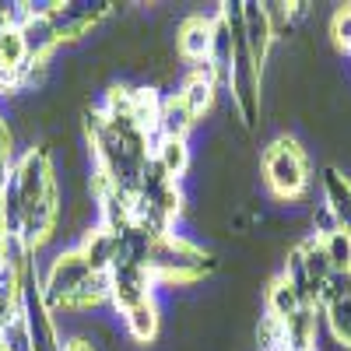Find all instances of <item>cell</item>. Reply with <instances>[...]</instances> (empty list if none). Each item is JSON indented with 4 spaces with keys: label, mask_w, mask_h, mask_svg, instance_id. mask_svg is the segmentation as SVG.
<instances>
[{
    "label": "cell",
    "mask_w": 351,
    "mask_h": 351,
    "mask_svg": "<svg viewBox=\"0 0 351 351\" xmlns=\"http://www.w3.org/2000/svg\"><path fill=\"white\" fill-rule=\"evenodd\" d=\"M60 225V186L49 152L25 148L4 180V232L18 236L32 253H39Z\"/></svg>",
    "instance_id": "6da1fadb"
},
{
    "label": "cell",
    "mask_w": 351,
    "mask_h": 351,
    "mask_svg": "<svg viewBox=\"0 0 351 351\" xmlns=\"http://www.w3.org/2000/svg\"><path fill=\"white\" fill-rule=\"evenodd\" d=\"M43 299L49 309H67V313L95 309L109 302V274H99L88 267L81 250H64L53 256L49 271H46Z\"/></svg>",
    "instance_id": "7a4b0ae2"
},
{
    "label": "cell",
    "mask_w": 351,
    "mask_h": 351,
    "mask_svg": "<svg viewBox=\"0 0 351 351\" xmlns=\"http://www.w3.org/2000/svg\"><path fill=\"white\" fill-rule=\"evenodd\" d=\"M148 271L155 281H172V285H186L197 281L204 274H215L218 271V260L211 253H204L200 246H193L190 239L176 236H158L152 243V256H148Z\"/></svg>",
    "instance_id": "3957f363"
},
{
    "label": "cell",
    "mask_w": 351,
    "mask_h": 351,
    "mask_svg": "<svg viewBox=\"0 0 351 351\" xmlns=\"http://www.w3.org/2000/svg\"><path fill=\"white\" fill-rule=\"evenodd\" d=\"M263 183L281 200H299L309 186V158L302 144L288 134H278L263 152Z\"/></svg>",
    "instance_id": "277c9868"
},
{
    "label": "cell",
    "mask_w": 351,
    "mask_h": 351,
    "mask_svg": "<svg viewBox=\"0 0 351 351\" xmlns=\"http://www.w3.org/2000/svg\"><path fill=\"white\" fill-rule=\"evenodd\" d=\"M152 288L155 278L148 267H137V263H112L109 267V302L116 313H130L152 302Z\"/></svg>",
    "instance_id": "5b68a950"
},
{
    "label": "cell",
    "mask_w": 351,
    "mask_h": 351,
    "mask_svg": "<svg viewBox=\"0 0 351 351\" xmlns=\"http://www.w3.org/2000/svg\"><path fill=\"white\" fill-rule=\"evenodd\" d=\"M243 39H246V49L253 56V64L263 71L274 53V28L267 21V11H263V4H256V0H246L243 4Z\"/></svg>",
    "instance_id": "8992f818"
},
{
    "label": "cell",
    "mask_w": 351,
    "mask_h": 351,
    "mask_svg": "<svg viewBox=\"0 0 351 351\" xmlns=\"http://www.w3.org/2000/svg\"><path fill=\"white\" fill-rule=\"evenodd\" d=\"M176 53L180 60H186V67L211 60V18L193 14L176 25Z\"/></svg>",
    "instance_id": "52a82bcc"
},
{
    "label": "cell",
    "mask_w": 351,
    "mask_h": 351,
    "mask_svg": "<svg viewBox=\"0 0 351 351\" xmlns=\"http://www.w3.org/2000/svg\"><path fill=\"white\" fill-rule=\"evenodd\" d=\"M18 32L28 60H53V49H60V36H56V25L49 21V14H32Z\"/></svg>",
    "instance_id": "ba28073f"
},
{
    "label": "cell",
    "mask_w": 351,
    "mask_h": 351,
    "mask_svg": "<svg viewBox=\"0 0 351 351\" xmlns=\"http://www.w3.org/2000/svg\"><path fill=\"white\" fill-rule=\"evenodd\" d=\"M116 246H120V236L109 228H102L99 221L84 232V239H81V256L88 260V267L99 271V274H109V267L116 263Z\"/></svg>",
    "instance_id": "9c48e42d"
},
{
    "label": "cell",
    "mask_w": 351,
    "mask_h": 351,
    "mask_svg": "<svg viewBox=\"0 0 351 351\" xmlns=\"http://www.w3.org/2000/svg\"><path fill=\"white\" fill-rule=\"evenodd\" d=\"M324 197H327V208L337 218V225L351 236V176L341 172L337 165L324 169Z\"/></svg>",
    "instance_id": "30bf717a"
},
{
    "label": "cell",
    "mask_w": 351,
    "mask_h": 351,
    "mask_svg": "<svg viewBox=\"0 0 351 351\" xmlns=\"http://www.w3.org/2000/svg\"><path fill=\"white\" fill-rule=\"evenodd\" d=\"M319 313L316 306H302L295 316L285 324V351H316L319 337Z\"/></svg>",
    "instance_id": "8fae6325"
},
{
    "label": "cell",
    "mask_w": 351,
    "mask_h": 351,
    "mask_svg": "<svg viewBox=\"0 0 351 351\" xmlns=\"http://www.w3.org/2000/svg\"><path fill=\"white\" fill-rule=\"evenodd\" d=\"M193 127H197V120L190 116V109L183 106V99L180 95H165L162 112H158V123H155V134L162 141H186Z\"/></svg>",
    "instance_id": "7c38bea8"
},
{
    "label": "cell",
    "mask_w": 351,
    "mask_h": 351,
    "mask_svg": "<svg viewBox=\"0 0 351 351\" xmlns=\"http://www.w3.org/2000/svg\"><path fill=\"white\" fill-rule=\"evenodd\" d=\"M302 306H306V302H302V295H299V288L291 285L288 278L278 274V278L267 285V295H263V309H267V316H274L278 324H288V319L295 316Z\"/></svg>",
    "instance_id": "4fadbf2b"
},
{
    "label": "cell",
    "mask_w": 351,
    "mask_h": 351,
    "mask_svg": "<svg viewBox=\"0 0 351 351\" xmlns=\"http://www.w3.org/2000/svg\"><path fill=\"white\" fill-rule=\"evenodd\" d=\"M152 162L169 176V180L180 183L183 176L190 172V165H193V155H190L186 141H158V148L152 152Z\"/></svg>",
    "instance_id": "5bb4252c"
},
{
    "label": "cell",
    "mask_w": 351,
    "mask_h": 351,
    "mask_svg": "<svg viewBox=\"0 0 351 351\" xmlns=\"http://www.w3.org/2000/svg\"><path fill=\"white\" fill-rule=\"evenodd\" d=\"M123 324H127V334L134 344H152L162 330V313L155 302H144V306L123 313Z\"/></svg>",
    "instance_id": "9a60e30c"
},
{
    "label": "cell",
    "mask_w": 351,
    "mask_h": 351,
    "mask_svg": "<svg viewBox=\"0 0 351 351\" xmlns=\"http://www.w3.org/2000/svg\"><path fill=\"white\" fill-rule=\"evenodd\" d=\"M324 316H327V327H330V334H334V344H341V348L351 351V299L330 302V306L324 309Z\"/></svg>",
    "instance_id": "2e32d148"
},
{
    "label": "cell",
    "mask_w": 351,
    "mask_h": 351,
    "mask_svg": "<svg viewBox=\"0 0 351 351\" xmlns=\"http://www.w3.org/2000/svg\"><path fill=\"white\" fill-rule=\"evenodd\" d=\"M25 60H28V53H25V43H21L18 28L0 32V71H21Z\"/></svg>",
    "instance_id": "e0dca14e"
},
{
    "label": "cell",
    "mask_w": 351,
    "mask_h": 351,
    "mask_svg": "<svg viewBox=\"0 0 351 351\" xmlns=\"http://www.w3.org/2000/svg\"><path fill=\"white\" fill-rule=\"evenodd\" d=\"M324 250H327V256H330L334 274H351V236H348L344 228H337L334 236L324 239Z\"/></svg>",
    "instance_id": "ac0fdd59"
},
{
    "label": "cell",
    "mask_w": 351,
    "mask_h": 351,
    "mask_svg": "<svg viewBox=\"0 0 351 351\" xmlns=\"http://www.w3.org/2000/svg\"><path fill=\"white\" fill-rule=\"evenodd\" d=\"M330 36H334V46L351 49V4L341 8V11H334V18H330Z\"/></svg>",
    "instance_id": "d6986e66"
},
{
    "label": "cell",
    "mask_w": 351,
    "mask_h": 351,
    "mask_svg": "<svg viewBox=\"0 0 351 351\" xmlns=\"http://www.w3.org/2000/svg\"><path fill=\"white\" fill-rule=\"evenodd\" d=\"M337 228H341V225H337V218L330 215V208H327V204H319V208L313 211V232H309V236L324 243L327 236H334Z\"/></svg>",
    "instance_id": "ffe728a7"
},
{
    "label": "cell",
    "mask_w": 351,
    "mask_h": 351,
    "mask_svg": "<svg viewBox=\"0 0 351 351\" xmlns=\"http://www.w3.org/2000/svg\"><path fill=\"white\" fill-rule=\"evenodd\" d=\"M11 144H14V137H11V127H8V120H4V116H0V176H8V172L14 169Z\"/></svg>",
    "instance_id": "44dd1931"
},
{
    "label": "cell",
    "mask_w": 351,
    "mask_h": 351,
    "mask_svg": "<svg viewBox=\"0 0 351 351\" xmlns=\"http://www.w3.org/2000/svg\"><path fill=\"white\" fill-rule=\"evenodd\" d=\"M64 351H95V344H92V341H84V337H74V341L64 344Z\"/></svg>",
    "instance_id": "7402d4cb"
},
{
    "label": "cell",
    "mask_w": 351,
    "mask_h": 351,
    "mask_svg": "<svg viewBox=\"0 0 351 351\" xmlns=\"http://www.w3.org/2000/svg\"><path fill=\"white\" fill-rule=\"evenodd\" d=\"M4 180L8 176H0V243H4V236H8L4 232Z\"/></svg>",
    "instance_id": "603a6c76"
}]
</instances>
